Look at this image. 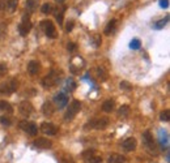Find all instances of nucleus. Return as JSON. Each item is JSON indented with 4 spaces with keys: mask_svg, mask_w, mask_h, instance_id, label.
<instances>
[{
    "mask_svg": "<svg viewBox=\"0 0 170 163\" xmlns=\"http://www.w3.org/2000/svg\"><path fill=\"white\" fill-rule=\"evenodd\" d=\"M41 70V63L39 62H37V60H31L28 63V72L31 74V76H34L37 74L38 72Z\"/></svg>",
    "mask_w": 170,
    "mask_h": 163,
    "instance_id": "nucleus-18",
    "label": "nucleus"
},
{
    "mask_svg": "<svg viewBox=\"0 0 170 163\" xmlns=\"http://www.w3.org/2000/svg\"><path fill=\"white\" fill-rule=\"evenodd\" d=\"M122 148L126 151H134L138 148V141H136L134 137H128L127 140H124L122 142Z\"/></svg>",
    "mask_w": 170,
    "mask_h": 163,
    "instance_id": "nucleus-16",
    "label": "nucleus"
},
{
    "mask_svg": "<svg viewBox=\"0 0 170 163\" xmlns=\"http://www.w3.org/2000/svg\"><path fill=\"white\" fill-rule=\"evenodd\" d=\"M73 26H75V22H73V21H69V22L67 24V26H65V29H67V31L69 33V31H72Z\"/></svg>",
    "mask_w": 170,
    "mask_h": 163,
    "instance_id": "nucleus-37",
    "label": "nucleus"
},
{
    "mask_svg": "<svg viewBox=\"0 0 170 163\" xmlns=\"http://www.w3.org/2000/svg\"><path fill=\"white\" fill-rule=\"evenodd\" d=\"M26 7L30 10H34L35 9V0H26Z\"/></svg>",
    "mask_w": 170,
    "mask_h": 163,
    "instance_id": "nucleus-36",
    "label": "nucleus"
},
{
    "mask_svg": "<svg viewBox=\"0 0 170 163\" xmlns=\"http://www.w3.org/2000/svg\"><path fill=\"white\" fill-rule=\"evenodd\" d=\"M33 28V24H31V21L29 18V14L26 16L24 14V17H23V21H21V24L19 25V33H20V35L21 37H26L29 34V31L31 30Z\"/></svg>",
    "mask_w": 170,
    "mask_h": 163,
    "instance_id": "nucleus-7",
    "label": "nucleus"
},
{
    "mask_svg": "<svg viewBox=\"0 0 170 163\" xmlns=\"http://www.w3.org/2000/svg\"><path fill=\"white\" fill-rule=\"evenodd\" d=\"M126 162V158L122 155V154H110L107 158V163H124Z\"/></svg>",
    "mask_w": 170,
    "mask_h": 163,
    "instance_id": "nucleus-20",
    "label": "nucleus"
},
{
    "mask_svg": "<svg viewBox=\"0 0 170 163\" xmlns=\"http://www.w3.org/2000/svg\"><path fill=\"white\" fill-rule=\"evenodd\" d=\"M114 107H115V102L113 99H107L103 102V105H102V110L105 111V112H111L114 110Z\"/></svg>",
    "mask_w": 170,
    "mask_h": 163,
    "instance_id": "nucleus-23",
    "label": "nucleus"
},
{
    "mask_svg": "<svg viewBox=\"0 0 170 163\" xmlns=\"http://www.w3.org/2000/svg\"><path fill=\"white\" fill-rule=\"evenodd\" d=\"M41 130L45 134H48V136H54L58 133V127L55 125V124L52 123H48V121H43L41 124Z\"/></svg>",
    "mask_w": 170,
    "mask_h": 163,
    "instance_id": "nucleus-11",
    "label": "nucleus"
},
{
    "mask_svg": "<svg viewBox=\"0 0 170 163\" xmlns=\"http://www.w3.org/2000/svg\"><path fill=\"white\" fill-rule=\"evenodd\" d=\"M59 12H55V17H56V21L59 25H63V20H64V12H65V8H60L58 9Z\"/></svg>",
    "mask_w": 170,
    "mask_h": 163,
    "instance_id": "nucleus-27",
    "label": "nucleus"
},
{
    "mask_svg": "<svg viewBox=\"0 0 170 163\" xmlns=\"http://www.w3.org/2000/svg\"><path fill=\"white\" fill-rule=\"evenodd\" d=\"M158 140H160V145L162 149H168L169 148V136L165 129H160L158 130Z\"/></svg>",
    "mask_w": 170,
    "mask_h": 163,
    "instance_id": "nucleus-17",
    "label": "nucleus"
},
{
    "mask_svg": "<svg viewBox=\"0 0 170 163\" xmlns=\"http://www.w3.org/2000/svg\"><path fill=\"white\" fill-rule=\"evenodd\" d=\"M130 111H131V108L128 105H123L122 107L118 110V116L119 117H127L130 115Z\"/></svg>",
    "mask_w": 170,
    "mask_h": 163,
    "instance_id": "nucleus-24",
    "label": "nucleus"
},
{
    "mask_svg": "<svg viewBox=\"0 0 170 163\" xmlns=\"http://www.w3.org/2000/svg\"><path fill=\"white\" fill-rule=\"evenodd\" d=\"M0 111H5V112L12 113V112H13V108H12V106H10L8 102L0 101Z\"/></svg>",
    "mask_w": 170,
    "mask_h": 163,
    "instance_id": "nucleus-26",
    "label": "nucleus"
},
{
    "mask_svg": "<svg viewBox=\"0 0 170 163\" xmlns=\"http://www.w3.org/2000/svg\"><path fill=\"white\" fill-rule=\"evenodd\" d=\"M143 144H144V148H145V150L148 151V153L152 154V155H157V153H158L157 146H156V142H155V140H153V136L151 134L149 130H147V132L143 133Z\"/></svg>",
    "mask_w": 170,
    "mask_h": 163,
    "instance_id": "nucleus-2",
    "label": "nucleus"
},
{
    "mask_svg": "<svg viewBox=\"0 0 170 163\" xmlns=\"http://www.w3.org/2000/svg\"><path fill=\"white\" fill-rule=\"evenodd\" d=\"M168 21H169V16H166L165 18H162V20H160V21H157V22L153 25V29H156V30L164 29V28H165V25L168 24Z\"/></svg>",
    "mask_w": 170,
    "mask_h": 163,
    "instance_id": "nucleus-25",
    "label": "nucleus"
},
{
    "mask_svg": "<svg viewBox=\"0 0 170 163\" xmlns=\"http://www.w3.org/2000/svg\"><path fill=\"white\" fill-rule=\"evenodd\" d=\"M65 89L69 90V91H73L76 89V84H75V81L72 78H68L67 80V85H65Z\"/></svg>",
    "mask_w": 170,
    "mask_h": 163,
    "instance_id": "nucleus-30",
    "label": "nucleus"
},
{
    "mask_svg": "<svg viewBox=\"0 0 170 163\" xmlns=\"http://www.w3.org/2000/svg\"><path fill=\"white\" fill-rule=\"evenodd\" d=\"M19 127H20V129H23L25 133H28L30 136H35L37 130H38L37 124L33 121H29V120H21L19 123Z\"/></svg>",
    "mask_w": 170,
    "mask_h": 163,
    "instance_id": "nucleus-8",
    "label": "nucleus"
},
{
    "mask_svg": "<svg viewBox=\"0 0 170 163\" xmlns=\"http://www.w3.org/2000/svg\"><path fill=\"white\" fill-rule=\"evenodd\" d=\"M160 119H161V121H169L170 120V111L169 110L162 111L160 115Z\"/></svg>",
    "mask_w": 170,
    "mask_h": 163,
    "instance_id": "nucleus-33",
    "label": "nucleus"
},
{
    "mask_svg": "<svg viewBox=\"0 0 170 163\" xmlns=\"http://www.w3.org/2000/svg\"><path fill=\"white\" fill-rule=\"evenodd\" d=\"M17 4H19V0H2L0 3V8L5 12H9V13H13L16 8H17Z\"/></svg>",
    "mask_w": 170,
    "mask_h": 163,
    "instance_id": "nucleus-10",
    "label": "nucleus"
},
{
    "mask_svg": "<svg viewBox=\"0 0 170 163\" xmlns=\"http://www.w3.org/2000/svg\"><path fill=\"white\" fill-rule=\"evenodd\" d=\"M52 10H54L52 5H51V4H48V3L43 4L42 7H41V12H42V13H45V14H48V13H51Z\"/></svg>",
    "mask_w": 170,
    "mask_h": 163,
    "instance_id": "nucleus-28",
    "label": "nucleus"
},
{
    "mask_svg": "<svg viewBox=\"0 0 170 163\" xmlns=\"http://www.w3.org/2000/svg\"><path fill=\"white\" fill-rule=\"evenodd\" d=\"M19 111L23 113V115L29 116V115L33 113V111H34V107H33V105L29 101H23L20 103V106H19Z\"/></svg>",
    "mask_w": 170,
    "mask_h": 163,
    "instance_id": "nucleus-13",
    "label": "nucleus"
},
{
    "mask_svg": "<svg viewBox=\"0 0 170 163\" xmlns=\"http://www.w3.org/2000/svg\"><path fill=\"white\" fill-rule=\"evenodd\" d=\"M80 110H81V102L77 101V99H73L72 102H71V105H69V107H68L67 112H65L64 119H65L67 121H68V120H72V119L79 113Z\"/></svg>",
    "mask_w": 170,
    "mask_h": 163,
    "instance_id": "nucleus-5",
    "label": "nucleus"
},
{
    "mask_svg": "<svg viewBox=\"0 0 170 163\" xmlns=\"http://www.w3.org/2000/svg\"><path fill=\"white\" fill-rule=\"evenodd\" d=\"M55 2H56L58 4H64V3H65V0H55Z\"/></svg>",
    "mask_w": 170,
    "mask_h": 163,
    "instance_id": "nucleus-40",
    "label": "nucleus"
},
{
    "mask_svg": "<svg viewBox=\"0 0 170 163\" xmlns=\"http://www.w3.org/2000/svg\"><path fill=\"white\" fill-rule=\"evenodd\" d=\"M83 157H84V163H101L102 162V157L96 150H88L83 154Z\"/></svg>",
    "mask_w": 170,
    "mask_h": 163,
    "instance_id": "nucleus-9",
    "label": "nucleus"
},
{
    "mask_svg": "<svg viewBox=\"0 0 170 163\" xmlns=\"http://www.w3.org/2000/svg\"><path fill=\"white\" fill-rule=\"evenodd\" d=\"M115 29H117V20L114 18V20H111L110 22L106 25V28H105V34H106V35L113 34V33L115 31Z\"/></svg>",
    "mask_w": 170,
    "mask_h": 163,
    "instance_id": "nucleus-22",
    "label": "nucleus"
},
{
    "mask_svg": "<svg viewBox=\"0 0 170 163\" xmlns=\"http://www.w3.org/2000/svg\"><path fill=\"white\" fill-rule=\"evenodd\" d=\"M41 29L45 31V34L48 37V38H56L58 37V33H56V29H55V26H54L52 24V21L50 20H43L41 21Z\"/></svg>",
    "mask_w": 170,
    "mask_h": 163,
    "instance_id": "nucleus-6",
    "label": "nucleus"
},
{
    "mask_svg": "<svg viewBox=\"0 0 170 163\" xmlns=\"http://www.w3.org/2000/svg\"><path fill=\"white\" fill-rule=\"evenodd\" d=\"M42 112L45 116H51L54 112H55V107L51 102H45L42 106Z\"/></svg>",
    "mask_w": 170,
    "mask_h": 163,
    "instance_id": "nucleus-19",
    "label": "nucleus"
},
{
    "mask_svg": "<svg viewBox=\"0 0 170 163\" xmlns=\"http://www.w3.org/2000/svg\"><path fill=\"white\" fill-rule=\"evenodd\" d=\"M119 86H120V89H123L126 91H131V90H132V85H131L130 82H127V81H122Z\"/></svg>",
    "mask_w": 170,
    "mask_h": 163,
    "instance_id": "nucleus-32",
    "label": "nucleus"
},
{
    "mask_svg": "<svg viewBox=\"0 0 170 163\" xmlns=\"http://www.w3.org/2000/svg\"><path fill=\"white\" fill-rule=\"evenodd\" d=\"M60 77H62V70H51V72L42 80V86L45 89H51L58 85Z\"/></svg>",
    "mask_w": 170,
    "mask_h": 163,
    "instance_id": "nucleus-1",
    "label": "nucleus"
},
{
    "mask_svg": "<svg viewBox=\"0 0 170 163\" xmlns=\"http://www.w3.org/2000/svg\"><path fill=\"white\" fill-rule=\"evenodd\" d=\"M109 125V119L107 117H96L92 119L90 121H88L85 124V129H105Z\"/></svg>",
    "mask_w": 170,
    "mask_h": 163,
    "instance_id": "nucleus-4",
    "label": "nucleus"
},
{
    "mask_svg": "<svg viewBox=\"0 0 170 163\" xmlns=\"http://www.w3.org/2000/svg\"><path fill=\"white\" fill-rule=\"evenodd\" d=\"M7 70H8L7 64H5L4 62H0V77H3V76H5V73H7Z\"/></svg>",
    "mask_w": 170,
    "mask_h": 163,
    "instance_id": "nucleus-35",
    "label": "nucleus"
},
{
    "mask_svg": "<svg viewBox=\"0 0 170 163\" xmlns=\"http://www.w3.org/2000/svg\"><path fill=\"white\" fill-rule=\"evenodd\" d=\"M0 123H2L4 127H9L10 124H12V120H10V119H9L8 116H5V115H4V116L0 117Z\"/></svg>",
    "mask_w": 170,
    "mask_h": 163,
    "instance_id": "nucleus-34",
    "label": "nucleus"
},
{
    "mask_svg": "<svg viewBox=\"0 0 170 163\" xmlns=\"http://www.w3.org/2000/svg\"><path fill=\"white\" fill-rule=\"evenodd\" d=\"M84 67H85V63H84V60H83V59H81L80 56H76L73 60H72V63H71V65H69L71 70H72L75 74H77Z\"/></svg>",
    "mask_w": 170,
    "mask_h": 163,
    "instance_id": "nucleus-12",
    "label": "nucleus"
},
{
    "mask_svg": "<svg viewBox=\"0 0 170 163\" xmlns=\"http://www.w3.org/2000/svg\"><path fill=\"white\" fill-rule=\"evenodd\" d=\"M92 42H93V46L94 47H98V46H101V43H102V38L100 34H94L92 37Z\"/></svg>",
    "mask_w": 170,
    "mask_h": 163,
    "instance_id": "nucleus-29",
    "label": "nucleus"
},
{
    "mask_svg": "<svg viewBox=\"0 0 170 163\" xmlns=\"http://www.w3.org/2000/svg\"><path fill=\"white\" fill-rule=\"evenodd\" d=\"M140 46H141V43H140V41H139V39H136V38L130 42V47L132 48V50H139Z\"/></svg>",
    "mask_w": 170,
    "mask_h": 163,
    "instance_id": "nucleus-31",
    "label": "nucleus"
},
{
    "mask_svg": "<svg viewBox=\"0 0 170 163\" xmlns=\"http://www.w3.org/2000/svg\"><path fill=\"white\" fill-rule=\"evenodd\" d=\"M67 48H68V51H71V52H72V51H75V48H76V45H75V43H72V42H71V43H68Z\"/></svg>",
    "mask_w": 170,
    "mask_h": 163,
    "instance_id": "nucleus-39",
    "label": "nucleus"
},
{
    "mask_svg": "<svg viewBox=\"0 0 170 163\" xmlns=\"http://www.w3.org/2000/svg\"><path fill=\"white\" fill-rule=\"evenodd\" d=\"M160 5L162 8H168L169 7V0H160Z\"/></svg>",
    "mask_w": 170,
    "mask_h": 163,
    "instance_id": "nucleus-38",
    "label": "nucleus"
},
{
    "mask_svg": "<svg viewBox=\"0 0 170 163\" xmlns=\"http://www.w3.org/2000/svg\"><path fill=\"white\" fill-rule=\"evenodd\" d=\"M94 72H96V76L98 78H100L101 81H106L107 80V77H109V74H107V72L105 69H103L102 67H97L96 69H94Z\"/></svg>",
    "mask_w": 170,
    "mask_h": 163,
    "instance_id": "nucleus-21",
    "label": "nucleus"
},
{
    "mask_svg": "<svg viewBox=\"0 0 170 163\" xmlns=\"http://www.w3.org/2000/svg\"><path fill=\"white\" fill-rule=\"evenodd\" d=\"M54 102H55V105H56V107L59 108V110H62V108H64L68 105V97L64 93H59L55 98H54Z\"/></svg>",
    "mask_w": 170,
    "mask_h": 163,
    "instance_id": "nucleus-15",
    "label": "nucleus"
},
{
    "mask_svg": "<svg viewBox=\"0 0 170 163\" xmlns=\"http://www.w3.org/2000/svg\"><path fill=\"white\" fill-rule=\"evenodd\" d=\"M33 146L37 148V149H50L52 146V142L50 140L45 138V137H39V138L33 141Z\"/></svg>",
    "mask_w": 170,
    "mask_h": 163,
    "instance_id": "nucleus-14",
    "label": "nucleus"
},
{
    "mask_svg": "<svg viewBox=\"0 0 170 163\" xmlns=\"http://www.w3.org/2000/svg\"><path fill=\"white\" fill-rule=\"evenodd\" d=\"M19 82L16 78H10L7 82L0 84V95H10L13 94L16 90H17Z\"/></svg>",
    "mask_w": 170,
    "mask_h": 163,
    "instance_id": "nucleus-3",
    "label": "nucleus"
}]
</instances>
